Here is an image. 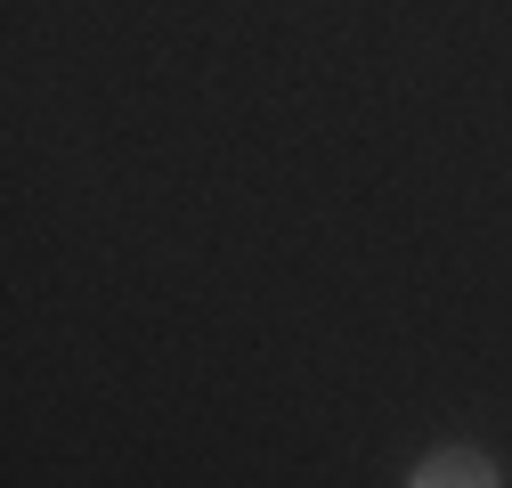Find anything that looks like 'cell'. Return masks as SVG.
Returning <instances> with one entry per match:
<instances>
[{
    "label": "cell",
    "mask_w": 512,
    "mask_h": 488,
    "mask_svg": "<svg viewBox=\"0 0 512 488\" xmlns=\"http://www.w3.org/2000/svg\"><path fill=\"white\" fill-rule=\"evenodd\" d=\"M415 488H496V464L472 456V448H439V456L415 472Z\"/></svg>",
    "instance_id": "cell-1"
}]
</instances>
